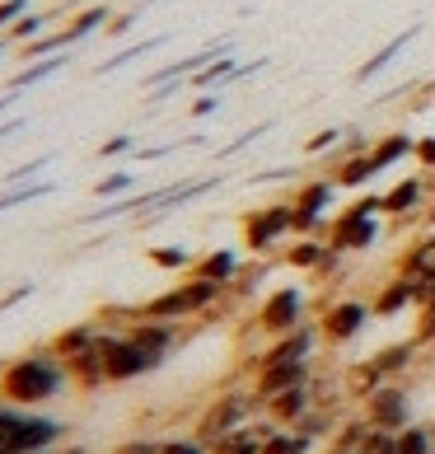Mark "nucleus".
I'll use <instances>...</instances> for the list:
<instances>
[{"label": "nucleus", "mask_w": 435, "mask_h": 454, "mask_svg": "<svg viewBox=\"0 0 435 454\" xmlns=\"http://www.w3.org/2000/svg\"><path fill=\"white\" fill-rule=\"evenodd\" d=\"M71 389V370H66L61 356L52 351H28V356H14L0 365V403H10V408H43V403L61 398Z\"/></svg>", "instance_id": "f257e3e1"}, {"label": "nucleus", "mask_w": 435, "mask_h": 454, "mask_svg": "<svg viewBox=\"0 0 435 454\" xmlns=\"http://www.w3.org/2000/svg\"><path fill=\"white\" fill-rule=\"evenodd\" d=\"M66 441V422L0 403V454H43Z\"/></svg>", "instance_id": "f03ea898"}, {"label": "nucleus", "mask_w": 435, "mask_h": 454, "mask_svg": "<svg viewBox=\"0 0 435 454\" xmlns=\"http://www.w3.org/2000/svg\"><path fill=\"white\" fill-rule=\"evenodd\" d=\"M379 215H384V197H375V192L356 197L342 215L328 221V234H323L328 248H338V254H365V248H375Z\"/></svg>", "instance_id": "7ed1b4c3"}, {"label": "nucleus", "mask_w": 435, "mask_h": 454, "mask_svg": "<svg viewBox=\"0 0 435 454\" xmlns=\"http://www.w3.org/2000/svg\"><path fill=\"white\" fill-rule=\"evenodd\" d=\"M98 351H104V375L108 384H127V380H141L150 375V370H159V361L150 356V351H141L136 342L127 338V333H104L98 328Z\"/></svg>", "instance_id": "20e7f679"}, {"label": "nucleus", "mask_w": 435, "mask_h": 454, "mask_svg": "<svg viewBox=\"0 0 435 454\" xmlns=\"http://www.w3.org/2000/svg\"><path fill=\"white\" fill-rule=\"evenodd\" d=\"M291 221H295V215H291V201H276V207H262V211H248L244 215V248H248V254H253V258H262V254H272V248L276 244H286L291 239Z\"/></svg>", "instance_id": "39448f33"}, {"label": "nucleus", "mask_w": 435, "mask_h": 454, "mask_svg": "<svg viewBox=\"0 0 435 454\" xmlns=\"http://www.w3.org/2000/svg\"><path fill=\"white\" fill-rule=\"evenodd\" d=\"M253 408H258L253 394H239V389H234V394H225V398H215L211 408H206L202 417H197V431H192V435L211 450V445L221 441V435H229L234 427H248Z\"/></svg>", "instance_id": "423d86ee"}, {"label": "nucleus", "mask_w": 435, "mask_h": 454, "mask_svg": "<svg viewBox=\"0 0 435 454\" xmlns=\"http://www.w3.org/2000/svg\"><path fill=\"white\" fill-rule=\"evenodd\" d=\"M361 417L375 431H403V427H412V394L398 380H389V384H379V389L361 403Z\"/></svg>", "instance_id": "0eeeda50"}, {"label": "nucleus", "mask_w": 435, "mask_h": 454, "mask_svg": "<svg viewBox=\"0 0 435 454\" xmlns=\"http://www.w3.org/2000/svg\"><path fill=\"white\" fill-rule=\"evenodd\" d=\"M332 188L338 183L332 178H314V183H305L295 197H291V230H295V239H305V234H328V225H323V215H328V207H332Z\"/></svg>", "instance_id": "6e6552de"}, {"label": "nucleus", "mask_w": 435, "mask_h": 454, "mask_svg": "<svg viewBox=\"0 0 435 454\" xmlns=\"http://www.w3.org/2000/svg\"><path fill=\"white\" fill-rule=\"evenodd\" d=\"M370 318H375V309L365 305V300H338V305H328L323 318H319V338L328 347H346L370 328Z\"/></svg>", "instance_id": "1a4fd4ad"}, {"label": "nucleus", "mask_w": 435, "mask_h": 454, "mask_svg": "<svg viewBox=\"0 0 435 454\" xmlns=\"http://www.w3.org/2000/svg\"><path fill=\"white\" fill-rule=\"evenodd\" d=\"M299 324H305V291H299V286H281V291H272L262 300V309H258L262 333L281 338V333H295Z\"/></svg>", "instance_id": "9d476101"}, {"label": "nucleus", "mask_w": 435, "mask_h": 454, "mask_svg": "<svg viewBox=\"0 0 435 454\" xmlns=\"http://www.w3.org/2000/svg\"><path fill=\"white\" fill-rule=\"evenodd\" d=\"M314 347H319V328L314 324H299L295 333H281V338H272V347L262 351V356L248 365L258 375L262 365H281V361H309L314 356Z\"/></svg>", "instance_id": "9b49d317"}, {"label": "nucleus", "mask_w": 435, "mask_h": 454, "mask_svg": "<svg viewBox=\"0 0 435 454\" xmlns=\"http://www.w3.org/2000/svg\"><path fill=\"white\" fill-rule=\"evenodd\" d=\"M295 384H309V361H281V365H262L253 375V403L267 408V398L295 389Z\"/></svg>", "instance_id": "f8f14e48"}, {"label": "nucleus", "mask_w": 435, "mask_h": 454, "mask_svg": "<svg viewBox=\"0 0 435 454\" xmlns=\"http://www.w3.org/2000/svg\"><path fill=\"white\" fill-rule=\"evenodd\" d=\"M131 342H136L141 351H150L159 365H164V356L178 347V324H164V318H136V324H127L122 328Z\"/></svg>", "instance_id": "ddd939ff"}, {"label": "nucleus", "mask_w": 435, "mask_h": 454, "mask_svg": "<svg viewBox=\"0 0 435 454\" xmlns=\"http://www.w3.org/2000/svg\"><path fill=\"white\" fill-rule=\"evenodd\" d=\"M370 309H375V318H398L403 309H416V281L412 277H389L384 281V291L370 300Z\"/></svg>", "instance_id": "4468645a"}, {"label": "nucleus", "mask_w": 435, "mask_h": 454, "mask_svg": "<svg viewBox=\"0 0 435 454\" xmlns=\"http://www.w3.org/2000/svg\"><path fill=\"white\" fill-rule=\"evenodd\" d=\"M314 408V384H295V389L267 398V417H272L276 427H299V417Z\"/></svg>", "instance_id": "2eb2a0df"}, {"label": "nucleus", "mask_w": 435, "mask_h": 454, "mask_svg": "<svg viewBox=\"0 0 435 454\" xmlns=\"http://www.w3.org/2000/svg\"><path fill=\"white\" fill-rule=\"evenodd\" d=\"M422 201H426V174L422 178H398L389 192H384V215H416L422 211Z\"/></svg>", "instance_id": "dca6fc26"}, {"label": "nucleus", "mask_w": 435, "mask_h": 454, "mask_svg": "<svg viewBox=\"0 0 435 454\" xmlns=\"http://www.w3.org/2000/svg\"><path fill=\"white\" fill-rule=\"evenodd\" d=\"M398 272L412 281H431L435 286V234H422L403 258H398Z\"/></svg>", "instance_id": "f3484780"}, {"label": "nucleus", "mask_w": 435, "mask_h": 454, "mask_svg": "<svg viewBox=\"0 0 435 454\" xmlns=\"http://www.w3.org/2000/svg\"><path fill=\"white\" fill-rule=\"evenodd\" d=\"M98 342V324H71V328H61L52 342H47V351L52 356H61V361H71V356H80V351H89Z\"/></svg>", "instance_id": "a211bd4d"}, {"label": "nucleus", "mask_w": 435, "mask_h": 454, "mask_svg": "<svg viewBox=\"0 0 435 454\" xmlns=\"http://www.w3.org/2000/svg\"><path fill=\"white\" fill-rule=\"evenodd\" d=\"M412 361H416V342L408 338V342H389V347H379L375 356H370V365L379 370L384 380H398V375H408L412 370Z\"/></svg>", "instance_id": "6ab92c4d"}, {"label": "nucleus", "mask_w": 435, "mask_h": 454, "mask_svg": "<svg viewBox=\"0 0 435 454\" xmlns=\"http://www.w3.org/2000/svg\"><path fill=\"white\" fill-rule=\"evenodd\" d=\"M323 262H328V239H319V234H305V239H295L286 248V267H295V272H314V277H319Z\"/></svg>", "instance_id": "aec40b11"}, {"label": "nucleus", "mask_w": 435, "mask_h": 454, "mask_svg": "<svg viewBox=\"0 0 435 454\" xmlns=\"http://www.w3.org/2000/svg\"><path fill=\"white\" fill-rule=\"evenodd\" d=\"M192 277H206V281L229 291V281L239 277V254H234V248H215V254H206L202 262H192Z\"/></svg>", "instance_id": "412c9836"}, {"label": "nucleus", "mask_w": 435, "mask_h": 454, "mask_svg": "<svg viewBox=\"0 0 435 454\" xmlns=\"http://www.w3.org/2000/svg\"><path fill=\"white\" fill-rule=\"evenodd\" d=\"M412 145H416V137H408V131H389V137H379V141L370 145V164H375V174L393 169L398 160H408V155H412Z\"/></svg>", "instance_id": "4be33fe9"}, {"label": "nucleus", "mask_w": 435, "mask_h": 454, "mask_svg": "<svg viewBox=\"0 0 435 454\" xmlns=\"http://www.w3.org/2000/svg\"><path fill=\"white\" fill-rule=\"evenodd\" d=\"M66 370H71V384H80V389H98V384H108V375H104V351H98V347L71 356V361H66Z\"/></svg>", "instance_id": "5701e85b"}, {"label": "nucleus", "mask_w": 435, "mask_h": 454, "mask_svg": "<svg viewBox=\"0 0 435 454\" xmlns=\"http://www.w3.org/2000/svg\"><path fill=\"white\" fill-rule=\"evenodd\" d=\"M412 43H416V28H403L398 38H389V43H384L379 52L370 57V61L361 66V71H356V80H375V75L384 71V66H389V61H398V57H403V47H412Z\"/></svg>", "instance_id": "b1692460"}, {"label": "nucleus", "mask_w": 435, "mask_h": 454, "mask_svg": "<svg viewBox=\"0 0 435 454\" xmlns=\"http://www.w3.org/2000/svg\"><path fill=\"white\" fill-rule=\"evenodd\" d=\"M370 178H379V174H375V164H370V150H365V155L342 160V164H338V174H332V183H338V188H351V192L365 188Z\"/></svg>", "instance_id": "393cba45"}, {"label": "nucleus", "mask_w": 435, "mask_h": 454, "mask_svg": "<svg viewBox=\"0 0 435 454\" xmlns=\"http://www.w3.org/2000/svg\"><path fill=\"white\" fill-rule=\"evenodd\" d=\"M319 441H309L305 431H295V427H276L272 435L262 441V454H309Z\"/></svg>", "instance_id": "a878e982"}, {"label": "nucleus", "mask_w": 435, "mask_h": 454, "mask_svg": "<svg viewBox=\"0 0 435 454\" xmlns=\"http://www.w3.org/2000/svg\"><path fill=\"white\" fill-rule=\"evenodd\" d=\"M211 454H262V435L253 431V422L234 427L229 435H221V441L211 445Z\"/></svg>", "instance_id": "bb28decb"}, {"label": "nucleus", "mask_w": 435, "mask_h": 454, "mask_svg": "<svg viewBox=\"0 0 435 454\" xmlns=\"http://www.w3.org/2000/svg\"><path fill=\"white\" fill-rule=\"evenodd\" d=\"M393 454H435V431L422 427V422H412L393 435Z\"/></svg>", "instance_id": "cd10ccee"}, {"label": "nucleus", "mask_w": 435, "mask_h": 454, "mask_svg": "<svg viewBox=\"0 0 435 454\" xmlns=\"http://www.w3.org/2000/svg\"><path fill=\"white\" fill-rule=\"evenodd\" d=\"M52 14H57V10H43V14L28 10L24 20H14V24L5 28V43H19V47H24V43H33V38H43L47 24H52Z\"/></svg>", "instance_id": "c85d7f7f"}, {"label": "nucleus", "mask_w": 435, "mask_h": 454, "mask_svg": "<svg viewBox=\"0 0 435 454\" xmlns=\"http://www.w3.org/2000/svg\"><path fill=\"white\" fill-rule=\"evenodd\" d=\"M66 66V52H57V57H43V61H28V71H19L10 80V94H19V90H33L38 80H47V75H57Z\"/></svg>", "instance_id": "c756f323"}, {"label": "nucleus", "mask_w": 435, "mask_h": 454, "mask_svg": "<svg viewBox=\"0 0 435 454\" xmlns=\"http://www.w3.org/2000/svg\"><path fill=\"white\" fill-rule=\"evenodd\" d=\"M108 24H113V10H108V5H89V10H80L75 20H71L75 38H89V33H104Z\"/></svg>", "instance_id": "7c9ffc66"}, {"label": "nucleus", "mask_w": 435, "mask_h": 454, "mask_svg": "<svg viewBox=\"0 0 435 454\" xmlns=\"http://www.w3.org/2000/svg\"><path fill=\"white\" fill-rule=\"evenodd\" d=\"M150 262H155L159 272H188L192 267L188 248H150Z\"/></svg>", "instance_id": "2f4dec72"}, {"label": "nucleus", "mask_w": 435, "mask_h": 454, "mask_svg": "<svg viewBox=\"0 0 435 454\" xmlns=\"http://www.w3.org/2000/svg\"><path fill=\"white\" fill-rule=\"evenodd\" d=\"M131 188H136V174H131V169H117V174H108V178H98L94 197H122V192H131Z\"/></svg>", "instance_id": "473e14b6"}, {"label": "nucleus", "mask_w": 435, "mask_h": 454, "mask_svg": "<svg viewBox=\"0 0 435 454\" xmlns=\"http://www.w3.org/2000/svg\"><path fill=\"white\" fill-rule=\"evenodd\" d=\"M43 192H52V183H28V188H19V183H14V188L0 197V211H10V207H24V201H33V197H43Z\"/></svg>", "instance_id": "72a5a7b5"}, {"label": "nucleus", "mask_w": 435, "mask_h": 454, "mask_svg": "<svg viewBox=\"0 0 435 454\" xmlns=\"http://www.w3.org/2000/svg\"><path fill=\"white\" fill-rule=\"evenodd\" d=\"M229 75H239V66H234L229 57H215L206 71H197L192 80H197V85H221V80H229Z\"/></svg>", "instance_id": "f704fd0d"}, {"label": "nucleus", "mask_w": 435, "mask_h": 454, "mask_svg": "<svg viewBox=\"0 0 435 454\" xmlns=\"http://www.w3.org/2000/svg\"><path fill=\"white\" fill-rule=\"evenodd\" d=\"M155 47H159V38H150V43H136V47H122V52H117V57H108L104 66H98V71H117V66H127V61H136V57H145V52H155Z\"/></svg>", "instance_id": "c9c22d12"}, {"label": "nucleus", "mask_w": 435, "mask_h": 454, "mask_svg": "<svg viewBox=\"0 0 435 454\" xmlns=\"http://www.w3.org/2000/svg\"><path fill=\"white\" fill-rule=\"evenodd\" d=\"M342 137H346V131H338V127L314 131V137L305 141V150H309V155H323V150H338V145H342Z\"/></svg>", "instance_id": "e433bc0d"}, {"label": "nucleus", "mask_w": 435, "mask_h": 454, "mask_svg": "<svg viewBox=\"0 0 435 454\" xmlns=\"http://www.w3.org/2000/svg\"><path fill=\"white\" fill-rule=\"evenodd\" d=\"M159 454H211L197 435H174V441H159Z\"/></svg>", "instance_id": "4c0bfd02"}, {"label": "nucleus", "mask_w": 435, "mask_h": 454, "mask_svg": "<svg viewBox=\"0 0 435 454\" xmlns=\"http://www.w3.org/2000/svg\"><path fill=\"white\" fill-rule=\"evenodd\" d=\"M33 0H0V28H10L14 20H24Z\"/></svg>", "instance_id": "58836bf2"}, {"label": "nucleus", "mask_w": 435, "mask_h": 454, "mask_svg": "<svg viewBox=\"0 0 435 454\" xmlns=\"http://www.w3.org/2000/svg\"><path fill=\"white\" fill-rule=\"evenodd\" d=\"M412 155H416V164H422V169L431 174V169H435V137H416Z\"/></svg>", "instance_id": "ea45409f"}, {"label": "nucleus", "mask_w": 435, "mask_h": 454, "mask_svg": "<svg viewBox=\"0 0 435 454\" xmlns=\"http://www.w3.org/2000/svg\"><path fill=\"white\" fill-rule=\"evenodd\" d=\"M136 20H141V10H122V14H113V24H108L104 33H108V38H122V33L136 24Z\"/></svg>", "instance_id": "a19ab883"}, {"label": "nucleus", "mask_w": 435, "mask_h": 454, "mask_svg": "<svg viewBox=\"0 0 435 454\" xmlns=\"http://www.w3.org/2000/svg\"><path fill=\"white\" fill-rule=\"evenodd\" d=\"M131 150V137H113V141H104L98 145V160H113V155H127Z\"/></svg>", "instance_id": "79ce46f5"}, {"label": "nucleus", "mask_w": 435, "mask_h": 454, "mask_svg": "<svg viewBox=\"0 0 435 454\" xmlns=\"http://www.w3.org/2000/svg\"><path fill=\"white\" fill-rule=\"evenodd\" d=\"M113 454H159V441H127V445H117Z\"/></svg>", "instance_id": "37998d69"}, {"label": "nucleus", "mask_w": 435, "mask_h": 454, "mask_svg": "<svg viewBox=\"0 0 435 454\" xmlns=\"http://www.w3.org/2000/svg\"><path fill=\"white\" fill-rule=\"evenodd\" d=\"M38 169H47V160H33V164H24V169H10V174H5V183H10V188H14V183H24V178H33V174H38Z\"/></svg>", "instance_id": "c03bdc74"}, {"label": "nucleus", "mask_w": 435, "mask_h": 454, "mask_svg": "<svg viewBox=\"0 0 435 454\" xmlns=\"http://www.w3.org/2000/svg\"><path fill=\"white\" fill-rule=\"evenodd\" d=\"M33 295V286H19V291H10L5 300H0V309H10V305H19V300H28Z\"/></svg>", "instance_id": "a18cd8bd"}, {"label": "nucleus", "mask_w": 435, "mask_h": 454, "mask_svg": "<svg viewBox=\"0 0 435 454\" xmlns=\"http://www.w3.org/2000/svg\"><path fill=\"white\" fill-rule=\"evenodd\" d=\"M192 113H197V117H206V113H215V94H211V98H197V104H192Z\"/></svg>", "instance_id": "49530a36"}, {"label": "nucleus", "mask_w": 435, "mask_h": 454, "mask_svg": "<svg viewBox=\"0 0 435 454\" xmlns=\"http://www.w3.org/2000/svg\"><path fill=\"white\" fill-rule=\"evenodd\" d=\"M19 127H24V122H19V117H10V122H0V141H5V137H10V131H19Z\"/></svg>", "instance_id": "de8ad7c7"}, {"label": "nucleus", "mask_w": 435, "mask_h": 454, "mask_svg": "<svg viewBox=\"0 0 435 454\" xmlns=\"http://www.w3.org/2000/svg\"><path fill=\"white\" fill-rule=\"evenodd\" d=\"M10 104H14V94H5V98H0V113H5V108H10Z\"/></svg>", "instance_id": "09e8293b"}, {"label": "nucleus", "mask_w": 435, "mask_h": 454, "mask_svg": "<svg viewBox=\"0 0 435 454\" xmlns=\"http://www.w3.org/2000/svg\"><path fill=\"white\" fill-rule=\"evenodd\" d=\"M0 52H5V38H0Z\"/></svg>", "instance_id": "8fccbe9b"}, {"label": "nucleus", "mask_w": 435, "mask_h": 454, "mask_svg": "<svg viewBox=\"0 0 435 454\" xmlns=\"http://www.w3.org/2000/svg\"><path fill=\"white\" fill-rule=\"evenodd\" d=\"M43 454H57V450H43Z\"/></svg>", "instance_id": "3c124183"}]
</instances>
